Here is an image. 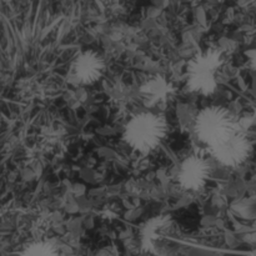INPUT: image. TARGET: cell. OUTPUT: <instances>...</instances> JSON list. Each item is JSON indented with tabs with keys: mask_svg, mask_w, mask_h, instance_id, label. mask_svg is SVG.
<instances>
[{
	"mask_svg": "<svg viewBox=\"0 0 256 256\" xmlns=\"http://www.w3.org/2000/svg\"><path fill=\"white\" fill-rule=\"evenodd\" d=\"M168 122L156 112H139L126 122L122 132L125 142L134 152L146 155L154 152L166 138Z\"/></svg>",
	"mask_w": 256,
	"mask_h": 256,
	"instance_id": "obj_1",
	"label": "cell"
},
{
	"mask_svg": "<svg viewBox=\"0 0 256 256\" xmlns=\"http://www.w3.org/2000/svg\"><path fill=\"white\" fill-rule=\"evenodd\" d=\"M222 64V52L206 50L199 52L188 65V86L192 92L210 95L216 90V75Z\"/></svg>",
	"mask_w": 256,
	"mask_h": 256,
	"instance_id": "obj_3",
	"label": "cell"
},
{
	"mask_svg": "<svg viewBox=\"0 0 256 256\" xmlns=\"http://www.w3.org/2000/svg\"><path fill=\"white\" fill-rule=\"evenodd\" d=\"M74 76L80 84H94L105 72V62L100 54L92 50H85L75 59L72 66Z\"/></svg>",
	"mask_w": 256,
	"mask_h": 256,
	"instance_id": "obj_6",
	"label": "cell"
},
{
	"mask_svg": "<svg viewBox=\"0 0 256 256\" xmlns=\"http://www.w3.org/2000/svg\"><path fill=\"white\" fill-rule=\"evenodd\" d=\"M20 256H59L58 249L50 242H34L25 246Z\"/></svg>",
	"mask_w": 256,
	"mask_h": 256,
	"instance_id": "obj_7",
	"label": "cell"
},
{
	"mask_svg": "<svg viewBox=\"0 0 256 256\" xmlns=\"http://www.w3.org/2000/svg\"><path fill=\"white\" fill-rule=\"evenodd\" d=\"M215 160L228 168H238L250 158L252 144L248 135L238 128L228 139L210 149Z\"/></svg>",
	"mask_w": 256,
	"mask_h": 256,
	"instance_id": "obj_5",
	"label": "cell"
},
{
	"mask_svg": "<svg viewBox=\"0 0 256 256\" xmlns=\"http://www.w3.org/2000/svg\"><path fill=\"white\" fill-rule=\"evenodd\" d=\"M238 129L232 115L222 105H210L200 110L195 118L194 132L198 139L212 149Z\"/></svg>",
	"mask_w": 256,
	"mask_h": 256,
	"instance_id": "obj_2",
	"label": "cell"
},
{
	"mask_svg": "<svg viewBox=\"0 0 256 256\" xmlns=\"http://www.w3.org/2000/svg\"><path fill=\"white\" fill-rule=\"evenodd\" d=\"M212 162L206 155L195 152L185 158L178 170L176 180L186 192H199L212 178Z\"/></svg>",
	"mask_w": 256,
	"mask_h": 256,
	"instance_id": "obj_4",
	"label": "cell"
}]
</instances>
